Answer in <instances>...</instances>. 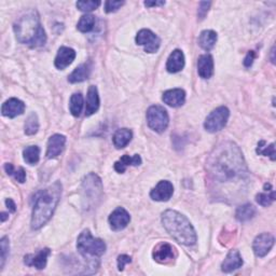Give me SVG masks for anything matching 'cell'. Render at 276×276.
Wrapping results in <instances>:
<instances>
[{"label":"cell","mask_w":276,"mask_h":276,"mask_svg":"<svg viewBox=\"0 0 276 276\" xmlns=\"http://www.w3.org/2000/svg\"><path fill=\"white\" fill-rule=\"evenodd\" d=\"M206 169L213 179L219 182L240 181L248 174L240 147L232 142H224L211 152Z\"/></svg>","instance_id":"6da1fadb"},{"label":"cell","mask_w":276,"mask_h":276,"mask_svg":"<svg viewBox=\"0 0 276 276\" xmlns=\"http://www.w3.org/2000/svg\"><path fill=\"white\" fill-rule=\"evenodd\" d=\"M62 196V183L55 181L48 188L39 190L34 199L32 214V229L39 230L51 219Z\"/></svg>","instance_id":"7a4b0ae2"},{"label":"cell","mask_w":276,"mask_h":276,"mask_svg":"<svg viewBox=\"0 0 276 276\" xmlns=\"http://www.w3.org/2000/svg\"><path fill=\"white\" fill-rule=\"evenodd\" d=\"M14 33L18 42L31 48H39L47 42V35L36 10H29L14 23Z\"/></svg>","instance_id":"3957f363"},{"label":"cell","mask_w":276,"mask_h":276,"mask_svg":"<svg viewBox=\"0 0 276 276\" xmlns=\"http://www.w3.org/2000/svg\"><path fill=\"white\" fill-rule=\"evenodd\" d=\"M162 223L165 230L182 245L192 246L196 243V233L191 222L180 213L167 210L162 214Z\"/></svg>","instance_id":"277c9868"},{"label":"cell","mask_w":276,"mask_h":276,"mask_svg":"<svg viewBox=\"0 0 276 276\" xmlns=\"http://www.w3.org/2000/svg\"><path fill=\"white\" fill-rule=\"evenodd\" d=\"M77 249L91 268H98V259L105 254L106 244L103 240L94 238L88 230H84L78 238Z\"/></svg>","instance_id":"5b68a950"},{"label":"cell","mask_w":276,"mask_h":276,"mask_svg":"<svg viewBox=\"0 0 276 276\" xmlns=\"http://www.w3.org/2000/svg\"><path fill=\"white\" fill-rule=\"evenodd\" d=\"M82 201L85 209L95 207L103 195V183L100 177L91 173L84 176L82 180Z\"/></svg>","instance_id":"8992f818"},{"label":"cell","mask_w":276,"mask_h":276,"mask_svg":"<svg viewBox=\"0 0 276 276\" xmlns=\"http://www.w3.org/2000/svg\"><path fill=\"white\" fill-rule=\"evenodd\" d=\"M147 122L151 130L157 133H163L169 126L170 118L163 107L155 105L147 110Z\"/></svg>","instance_id":"52a82bcc"},{"label":"cell","mask_w":276,"mask_h":276,"mask_svg":"<svg viewBox=\"0 0 276 276\" xmlns=\"http://www.w3.org/2000/svg\"><path fill=\"white\" fill-rule=\"evenodd\" d=\"M230 111L226 107L221 106L212 111L204 122V127L207 132L216 133L221 131L229 120Z\"/></svg>","instance_id":"ba28073f"},{"label":"cell","mask_w":276,"mask_h":276,"mask_svg":"<svg viewBox=\"0 0 276 276\" xmlns=\"http://www.w3.org/2000/svg\"><path fill=\"white\" fill-rule=\"evenodd\" d=\"M135 40L138 45L144 47L147 53L156 52L161 44V39L149 29H142L141 32H138Z\"/></svg>","instance_id":"9c48e42d"},{"label":"cell","mask_w":276,"mask_h":276,"mask_svg":"<svg viewBox=\"0 0 276 276\" xmlns=\"http://www.w3.org/2000/svg\"><path fill=\"white\" fill-rule=\"evenodd\" d=\"M274 242H275L274 236L270 233H262L258 235L257 238L255 239L252 244V249L255 255L260 258L267 256L274 246Z\"/></svg>","instance_id":"30bf717a"},{"label":"cell","mask_w":276,"mask_h":276,"mask_svg":"<svg viewBox=\"0 0 276 276\" xmlns=\"http://www.w3.org/2000/svg\"><path fill=\"white\" fill-rule=\"evenodd\" d=\"M108 221H109L110 228L113 231H121L130 223L131 216L122 207H118L117 210L110 214Z\"/></svg>","instance_id":"8fae6325"},{"label":"cell","mask_w":276,"mask_h":276,"mask_svg":"<svg viewBox=\"0 0 276 276\" xmlns=\"http://www.w3.org/2000/svg\"><path fill=\"white\" fill-rule=\"evenodd\" d=\"M174 193V187L172 182L167 180H162L155 186L150 192V196L153 201L166 202L169 201Z\"/></svg>","instance_id":"7c38bea8"},{"label":"cell","mask_w":276,"mask_h":276,"mask_svg":"<svg viewBox=\"0 0 276 276\" xmlns=\"http://www.w3.org/2000/svg\"><path fill=\"white\" fill-rule=\"evenodd\" d=\"M66 144V137L61 134H55L50 137V140L48 142V148H47V157L48 159H54L57 155H60Z\"/></svg>","instance_id":"4fadbf2b"},{"label":"cell","mask_w":276,"mask_h":276,"mask_svg":"<svg viewBox=\"0 0 276 276\" xmlns=\"http://www.w3.org/2000/svg\"><path fill=\"white\" fill-rule=\"evenodd\" d=\"M75 58H76V52L74 49L68 48V47H61L60 49H58V52L54 61L55 67L57 69L63 71V69L68 67L75 61Z\"/></svg>","instance_id":"5bb4252c"},{"label":"cell","mask_w":276,"mask_h":276,"mask_svg":"<svg viewBox=\"0 0 276 276\" xmlns=\"http://www.w3.org/2000/svg\"><path fill=\"white\" fill-rule=\"evenodd\" d=\"M51 250L49 248H43L37 255H26L24 257V263L28 267H35L38 270L45 268L48 257L50 256Z\"/></svg>","instance_id":"9a60e30c"},{"label":"cell","mask_w":276,"mask_h":276,"mask_svg":"<svg viewBox=\"0 0 276 276\" xmlns=\"http://www.w3.org/2000/svg\"><path fill=\"white\" fill-rule=\"evenodd\" d=\"M25 110V104L17 98H10L3 104L2 113L8 118H15L21 116Z\"/></svg>","instance_id":"2e32d148"},{"label":"cell","mask_w":276,"mask_h":276,"mask_svg":"<svg viewBox=\"0 0 276 276\" xmlns=\"http://www.w3.org/2000/svg\"><path fill=\"white\" fill-rule=\"evenodd\" d=\"M153 258L159 263H167L175 258L174 247L169 243H161L153 250Z\"/></svg>","instance_id":"e0dca14e"},{"label":"cell","mask_w":276,"mask_h":276,"mask_svg":"<svg viewBox=\"0 0 276 276\" xmlns=\"http://www.w3.org/2000/svg\"><path fill=\"white\" fill-rule=\"evenodd\" d=\"M242 265L243 259L239 250H230V252L226 255L224 261L221 264V270L224 273H230L242 268Z\"/></svg>","instance_id":"ac0fdd59"},{"label":"cell","mask_w":276,"mask_h":276,"mask_svg":"<svg viewBox=\"0 0 276 276\" xmlns=\"http://www.w3.org/2000/svg\"><path fill=\"white\" fill-rule=\"evenodd\" d=\"M163 102L171 107H180L185 104L186 93L181 88H173L166 91L162 97Z\"/></svg>","instance_id":"d6986e66"},{"label":"cell","mask_w":276,"mask_h":276,"mask_svg":"<svg viewBox=\"0 0 276 276\" xmlns=\"http://www.w3.org/2000/svg\"><path fill=\"white\" fill-rule=\"evenodd\" d=\"M98 108H100V96H98L97 87L91 85L87 90L86 95V106H85V116L90 117L94 114Z\"/></svg>","instance_id":"ffe728a7"},{"label":"cell","mask_w":276,"mask_h":276,"mask_svg":"<svg viewBox=\"0 0 276 276\" xmlns=\"http://www.w3.org/2000/svg\"><path fill=\"white\" fill-rule=\"evenodd\" d=\"M198 73L203 79H210L214 75V60L212 55L204 54L199 57Z\"/></svg>","instance_id":"44dd1931"},{"label":"cell","mask_w":276,"mask_h":276,"mask_svg":"<svg viewBox=\"0 0 276 276\" xmlns=\"http://www.w3.org/2000/svg\"><path fill=\"white\" fill-rule=\"evenodd\" d=\"M185 66V55L180 50H175L171 53L166 63V69L169 73L175 74L180 72Z\"/></svg>","instance_id":"7402d4cb"},{"label":"cell","mask_w":276,"mask_h":276,"mask_svg":"<svg viewBox=\"0 0 276 276\" xmlns=\"http://www.w3.org/2000/svg\"><path fill=\"white\" fill-rule=\"evenodd\" d=\"M141 164H142L141 155L135 154L133 156H130L127 154H124L123 156H121V159L119 161H117L114 163V170L119 174H122L129 166H138Z\"/></svg>","instance_id":"603a6c76"},{"label":"cell","mask_w":276,"mask_h":276,"mask_svg":"<svg viewBox=\"0 0 276 276\" xmlns=\"http://www.w3.org/2000/svg\"><path fill=\"white\" fill-rule=\"evenodd\" d=\"M133 137V133L132 131H130L129 129H121L118 130L114 135H113V145L117 148V149H122L125 146H127Z\"/></svg>","instance_id":"cb8c5ba5"},{"label":"cell","mask_w":276,"mask_h":276,"mask_svg":"<svg viewBox=\"0 0 276 276\" xmlns=\"http://www.w3.org/2000/svg\"><path fill=\"white\" fill-rule=\"evenodd\" d=\"M217 41V34L214 31H203L199 38V44L205 51H211Z\"/></svg>","instance_id":"d4e9b609"},{"label":"cell","mask_w":276,"mask_h":276,"mask_svg":"<svg viewBox=\"0 0 276 276\" xmlns=\"http://www.w3.org/2000/svg\"><path fill=\"white\" fill-rule=\"evenodd\" d=\"M90 66L87 64H82L79 67H77L75 71L72 73V75L68 77V81L71 83H78V82H82L88 78L90 76Z\"/></svg>","instance_id":"484cf974"},{"label":"cell","mask_w":276,"mask_h":276,"mask_svg":"<svg viewBox=\"0 0 276 276\" xmlns=\"http://www.w3.org/2000/svg\"><path fill=\"white\" fill-rule=\"evenodd\" d=\"M256 213H257V211H256L254 205L244 204V205L240 206L238 210H236L235 218L238 219L240 222H246V221H249L250 219H252Z\"/></svg>","instance_id":"4316f807"},{"label":"cell","mask_w":276,"mask_h":276,"mask_svg":"<svg viewBox=\"0 0 276 276\" xmlns=\"http://www.w3.org/2000/svg\"><path fill=\"white\" fill-rule=\"evenodd\" d=\"M24 161L29 165H35L40 159V149L38 146H29L23 151Z\"/></svg>","instance_id":"83f0119b"},{"label":"cell","mask_w":276,"mask_h":276,"mask_svg":"<svg viewBox=\"0 0 276 276\" xmlns=\"http://www.w3.org/2000/svg\"><path fill=\"white\" fill-rule=\"evenodd\" d=\"M83 108V96L80 93H75L71 97V103H69V109L74 117H79Z\"/></svg>","instance_id":"f1b7e54d"},{"label":"cell","mask_w":276,"mask_h":276,"mask_svg":"<svg viewBox=\"0 0 276 276\" xmlns=\"http://www.w3.org/2000/svg\"><path fill=\"white\" fill-rule=\"evenodd\" d=\"M95 25V16L92 14H85L81 16L80 21L78 22L77 28L81 33H88L91 32Z\"/></svg>","instance_id":"f546056e"},{"label":"cell","mask_w":276,"mask_h":276,"mask_svg":"<svg viewBox=\"0 0 276 276\" xmlns=\"http://www.w3.org/2000/svg\"><path fill=\"white\" fill-rule=\"evenodd\" d=\"M24 130H25V134L29 135V136L35 135L38 132L39 120H38V117L35 112H32L31 114L28 116V118L26 119V122H25Z\"/></svg>","instance_id":"4dcf8cb0"},{"label":"cell","mask_w":276,"mask_h":276,"mask_svg":"<svg viewBox=\"0 0 276 276\" xmlns=\"http://www.w3.org/2000/svg\"><path fill=\"white\" fill-rule=\"evenodd\" d=\"M5 170L8 175H11L14 177V179L18 182L24 183L26 180V172L23 167H18L17 170L14 169V166L11 163H7L5 165Z\"/></svg>","instance_id":"1f68e13d"},{"label":"cell","mask_w":276,"mask_h":276,"mask_svg":"<svg viewBox=\"0 0 276 276\" xmlns=\"http://www.w3.org/2000/svg\"><path fill=\"white\" fill-rule=\"evenodd\" d=\"M257 153L264 155V156H269L271 157L272 161H275L276 159V153H275V145L271 144V145H267L264 141L259 142L258 144V148H257Z\"/></svg>","instance_id":"d6a6232c"},{"label":"cell","mask_w":276,"mask_h":276,"mask_svg":"<svg viewBox=\"0 0 276 276\" xmlns=\"http://www.w3.org/2000/svg\"><path fill=\"white\" fill-rule=\"evenodd\" d=\"M268 193H259L256 196V201L261 206H270L275 201V192L274 190L267 191Z\"/></svg>","instance_id":"836d02e7"},{"label":"cell","mask_w":276,"mask_h":276,"mask_svg":"<svg viewBox=\"0 0 276 276\" xmlns=\"http://www.w3.org/2000/svg\"><path fill=\"white\" fill-rule=\"evenodd\" d=\"M76 6L79 10H80V11L90 12V11H93V10L100 7L101 2H92V0H90V2H78L76 4Z\"/></svg>","instance_id":"e575fe53"},{"label":"cell","mask_w":276,"mask_h":276,"mask_svg":"<svg viewBox=\"0 0 276 276\" xmlns=\"http://www.w3.org/2000/svg\"><path fill=\"white\" fill-rule=\"evenodd\" d=\"M0 248H2V264H0V267L2 269L5 267L6 260L9 256V250H10V243H9V239L7 236H4L0 241Z\"/></svg>","instance_id":"d590c367"},{"label":"cell","mask_w":276,"mask_h":276,"mask_svg":"<svg viewBox=\"0 0 276 276\" xmlns=\"http://www.w3.org/2000/svg\"><path fill=\"white\" fill-rule=\"evenodd\" d=\"M124 5V2H110V0H108V2L105 3V11L107 13H112L116 12L119 10L122 6Z\"/></svg>","instance_id":"8d00e7d4"},{"label":"cell","mask_w":276,"mask_h":276,"mask_svg":"<svg viewBox=\"0 0 276 276\" xmlns=\"http://www.w3.org/2000/svg\"><path fill=\"white\" fill-rule=\"evenodd\" d=\"M212 3H207V2H202L200 4V7H199V10H198V17L199 19L201 21V19H204L207 12H209V10H210V7H211Z\"/></svg>","instance_id":"74e56055"},{"label":"cell","mask_w":276,"mask_h":276,"mask_svg":"<svg viewBox=\"0 0 276 276\" xmlns=\"http://www.w3.org/2000/svg\"><path fill=\"white\" fill-rule=\"evenodd\" d=\"M131 262H132V258L130 257V256L121 255L118 257V269H119V271H123L125 264L131 263Z\"/></svg>","instance_id":"f35d334b"},{"label":"cell","mask_w":276,"mask_h":276,"mask_svg":"<svg viewBox=\"0 0 276 276\" xmlns=\"http://www.w3.org/2000/svg\"><path fill=\"white\" fill-rule=\"evenodd\" d=\"M255 57H256V54H255L254 51L248 52L247 56H246V57H245V60H244V65H245L246 67H250V66L252 65V63H254Z\"/></svg>","instance_id":"ab89813d"},{"label":"cell","mask_w":276,"mask_h":276,"mask_svg":"<svg viewBox=\"0 0 276 276\" xmlns=\"http://www.w3.org/2000/svg\"><path fill=\"white\" fill-rule=\"evenodd\" d=\"M6 204H7V206H8V209H9L10 212L14 213L16 211V205H15V203L11 199H7L6 200Z\"/></svg>","instance_id":"60d3db41"},{"label":"cell","mask_w":276,"mask_h":276,"mask_svg":"<svg viewBox=\"0 0 276 276\" xmlns=\"http://www.w3.org/2000/svg\"><path fill=\"white\" fill-rule=\"evenodd\" d=\"M146 7H160V6H164L165 2H145L144 3Z\"/></svg>","instance_id":"b9f144b4"},{"label":"cell","mask_w":276,"mask_h":276,"mask_svg":"<svg viewBox=\"0 0 276 276\" xmlns=\"http://www.w3.org/2000/svg\"><path fill=\"white\" fill-rule=\"evenodd\" d=\"M8 217H9V215H8V214H6V213H2V222H5V221H6V219L8 218Z\"/></svg>","instance_id":"7bdbcfd3"},{"label":"cell","mask_w":276,"mask_h":276,"mask_svg":"<svg viewBox=\"0 0 276 276\" xmlns=\"http://www.w3.org/2000/svg\"><path fill=\"white\" fill-rule=\"evenodd\" d=\"M272 63H275V58H274V48L272 49Z\"/></svg>","instance_id":"ee69618b"}]
</instances>
